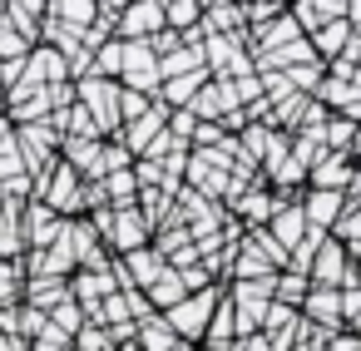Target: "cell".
<instances>
[{
	"label": "cell",
	"instance_id": "4",
	"mask_svg": "<svg viewBox=\"0 0 361 351\" xmlns=\"http://www.w3.org/2000/svg\"><path fill=\"white\" fill-rule=\"evenodd\" d=\"M159 55L149 45H124V70H119V90L134 94H159Z\"/></svg>",
	"mask_w": 361,
	"mask_h": 351
},
{
	"label": "cell",
	"instance_id": "3",
	"mask_svg": "<svg viewBox=\"0 0 361 351\" xmlns=\"http://www.w3.org/2000/svg\"><path fill=\"white\" fill-rule=\"evenodd\" d=\"M159 30H164V0H134V6H124V16H119V25H114V40H124V45H149Z\"/></svg>",
	"mask_w": 361,
	"mask_h": 351
},
{
	"label": "cell",
	"instance_id": "21",
	"mask_svg": "<svg viewBox=\"0 0 361 351\" xmlns=\"http://www.w3.org/2000/svg\"><path fill=\"white\" fill-rule=\"evenodd\" d=\"M149 104H154L149 94H134V90H119V129H124V124H134V119H144V114H149Z\"/></svg>",
	"mask_w": 361,
	"mask_h": 351
},
{
	"label": "cell",
	"instance_id": "1",
	"mask_svg": "<svg viewBox=\"0 0 361 351\" xmlns=\"http://www.w3.org/2000/svg\"><path fill=\"white\" fill-rule=\"evenodd\" d=\"M223 302V287L213 282V287H203V292H188L178 307H169L164 312V321H169V331L183 341V346H198L203 341V331H208V316H213V307Z\"/></svg>",
	"mask_w": 361,
	"mask_h": 351
},
{
	"label": "cell",
	"instance_id": "17",
	"mask_svg": "<svg viewBox=\"0 0 361 351\" xmlns=\"http://www.w3.org/2000/svg\"><path fill=\"white\" fill-rule=\"evenodd\" d=\"M307 292H312V282H307L302 272H277V277H272V302H282V307H292V312L307 302Z\"/></svg>",
	"mask_w": 361,
	"mask_h": 351
},
{
	"label": "cell",
	"instance_id": "8",
	"mask_svg": "<svg viewBox=\"0 0 361 351\" xmlns=\"http://www.w3.org/2000/svg\"><path fill=\"white\" fill-rule=\"evenodd\" d=\"M297 208H302V218H307L312 233H331L336 218L346 213V193H317V188H307L297 198Z\"/></svg>",
	"mask_w": 361,
	"mask_h": 351
},
{
	"label": "cell",
	"instance_id": "5",
	"mask_svg": "<svg viewBox=\"0 0 361 351\" xmlns=\"http://www.w3.org/2000/svg\"><path fill=\"white\" fill-rule=\"evenodd\" d=\"M346 272H351V257H346V247L326 233L322 247H317V257H312V267H307V282H312V287H331V292H341Z\"/></svg>",
	"mask_w": 361,
	"mask_h": 351
},
{
	"label": "cell",
	"instance_id": "16",
	"mask_svg": "<svg viewBox=\"0 0 361 351\" xmlns=\"http://www.w3.org/2000/svg\"><path fill=\"white\" fill-rule=\"evenodd\" d=\"M25 223H30V242H35V247H50V242L65 233V223H60V218H55L45 203H35V208L25 213Z\"/></svg>",
	"mask_w": 361,
	"mask_h": 351
},
{
	"label": "cell",
	"instance_id": "18",
	"mask_svg": "<svg viewBox=\"0 0 361 351\" xmlns=\"http://www.w3.org/2000/svg\"><path fill=\"white\" fill-rule=\"evenodd\" d=\"M30 302H35V312H55V307L70 302V282H60V277H35V282H30Z\"/></svg>",
	"mask_w": 361,
	"mask_h": 351
},
{
	"label": "cell",
	"instance_id": "10",
	"mask_svg": "<svg viewBox=\"0 0 361 351\" xmlns=\"http://www.w3.org/2000/svg\"><path fill=\"white\" fill-rule=\"evenodd\" d=\"M272 198H277V193H272ZM267 238H272L282 252H292V247L307 238V218H302V208L277 198V208H272V218H267Z\"/></svg>",
	"mask_w": 361,
	"mask_h": 351
},
{
	"label": "cell",
	"instance_id": "20",
	"mask_svg": "<svg viewBox=\"0 0 361 351\" xmlns=\"http://www.w3.org/2000/svg\"><path fill=\"white\" fill-rule=\"evenodd\" d=\"M331 238H336L341 247H356V242H361V203H346V213L336 218Z\"/></svg>",
	"mask_w": 361,
	"mask_h": 351
},
{
	"label": "cell",
	"instance_id": "23",
	"mask_svg": "<svg viewBox=\"0 0 361 351\" xmlns=\"http://www.w3.org/2000/svg\"><path fill=\"white\" fill-rule=\"evenodd\" d=\"M16 292H20V272L11 262H0V302H11Z\"/></svg>",
	"mask_w": 361,
	"mask_h": 351
},
{
	"label": "cell",
	"instance_id": "13",
	"mask_svg": "<svg viewBox=\"0 0 361 351\" xmlns=\"http://www.w3.org/2000/svg\"><path fill=\"white\" fill-rule=\"evenodd\" d=\"M203 25V0H164V30L169 35H193Z\"/></svg>",
	"mask_w": 361,
	"mask_h": 351
},
{
	"label": "cell",
	"instance_id": "7",
	"mask_svg": "<svg viewBox=\"0 0 361 351\" xmlns=\"http://www.w3.org/2000/svg\"><path fill=\"white\" fill-rule=\"evenodd\" d=\"M297 312H302V321H307L312 331H331V336L346 331V326H341V297H336L331 287H312Z\"/></svg>",
	"mask_w": 361,
	"mask_h": 351
},
{
	"label": "cell",
	"instance_id": "22",
	"mask_svg": "<svg viewBox=\"0 0 361 351\" xmlns=\"http://www.w3.org/2000/svg\"><path fill=\"white\" fill-rule=\"evenodd\" d=\"M336 297H341V326L351 331V326L361 321V287H341Z\"/></svg>",
	"mask_w": 361,
	"mask_h": 351
},
{
	"label": "cell",
	"instance_id": "25",
	"mask_svg": "<svg viewBox=\"0 0 361 351\" xmlns=\"http://www.w3.org/2000/svg\"><path fill=\"white\" fill-rule=\"evenodd\" d=\"M346 30L361 35V0H346Z\"/></svg>",
	"mask_w": 361,
	"mask_h": 351
},
{
	"label": "cell",
	"instance_id": "9",
	"mask_svg": "<svg viewBox=\"0 0 361 351\" xmlns=\"http://www.w3.org/2000/svg\"><path fill=\"white\" fill-rule=\"evenodd\" d=\"M149 223H144V213L139 208H114V223H109V247L124 257V252H139V247H149Z\"/></svg>",
	"mask_w": 361,
	"mask_h": 351
},
{
	"label": "cell",
	"instance_id": "15",
	"mask_svg": "<svg viewBox=\"0 0 361 351\" xmlns=\"http://www.w3.org/2000/svg\"><path fill=\"white\" fill-rule=\"evenodd\" d=\"M183 297H188V287H183V277H178L173 267H164V272H159V282H154V287L144 292V302H149V307H154L159 316H164L169 307H178Z\"/></svg>",
	"mask_w": 361,
	"mask_h": 351
},
{
	"label": "cell",
	"instance_id": "19",
	"mask_svg": "<svg viewBox=\"0 0 361 351\" xmlns=\"http://www.w3.org/2000/svg\"><path fill=\"white\" fill-rule=\"evenodd\" d=\"M282 16H287L282 0H247V6H243V25H247V30H262V25L282 20Z\"/></svg>",
	"mask_w": 361,
	"mask_h": 351
},
{
	"label": "cell",
	"instance_id": "11",
	"mask_svg": "<svg viewBox=\"0 0 361 351\" xmlns=\"http://www.w3.org/2000/svg\"><path fill=\"white\" fill-rule=\"evenodd\" d=\"M272 208H277V198L267 193V183H262V188H247V193H238V198H233V213H238L233 223H238V228H247V233H252V228H267Z\"/></svg>",
	"mask_w": 361,
	"mask_h": 351
},
{
	"label": "cell",
	"instance_id": "24",
	"mask_svg": "<svg viewBox=\"0 0 361 351\" xmlns=\"http://www.w3.org/2000/svg\"><path fill=\"white\" fill-rule=\"evenodd\" d=\"M292 316H297L292 307H282V302H272V307H267V316H262V331H277V326H287Z\"/></svg>",
	"mask_w": 361,
	"mask_h": 351
},
{
	"label": "cell",
	"instance_id": "6",
	"mask_svg": "<svg viewBox=\"0 0 361 351\" xmlns=\"http://www.w3.org/2000/svg\"><path fill=\"white\" fill-rule=\"evenodd\" d=\"M356 178H361L356 159H346V154H326L322 164L307 168V188H317V193H351Z\"/></svg>",
	"mask_w": 361,
	"mask_h": 351
},
{
	"label": "cell",
	"instance_id": "2",
	"mask_svg": "<svg viewBox=\"0 0 361 351\" xmlns=\"http://www.w3.org/2000/svg\"><path fill=\"white\" fill-rule=\"evenodd\" d=\"M75 104L94 119V129L109 139V134H119V85L114 80H99V75H85L80 85H75Z\"/></svg>",
	"mask_w": 361,
	"mask_h": 351
},
{
	"label": "cell",
	"instance_id": "14",
	"mask_svg": "<svg viewBox=\"0 0 361 351\" xmlns=\"http://www.w3.org/2000/svg\"><path fill=\"white\" fill-rule=\"evenodd\" d=\"M134 346L139 351H178L183 341L169 331V321L154 312V316H144V321H134Z\"/></svg>",
	"mask_w": 361,
	"mask_h": 351
},
{
	"label": "cell",
	"instance_id": "12",
	"mask_svg": "<svg viewBox=\"0 0 361 351\" xmlns=\"http://www.w3.org/2000/svg\"><path fill=\"white\" fill-rule=\"evenodd\" d=\"M208 35H247V25H243V6H228V0H208L203 6V40Z\"/></svg>",
	"mask_w": 361,
	"mask_h": 351
}]
</instances>
